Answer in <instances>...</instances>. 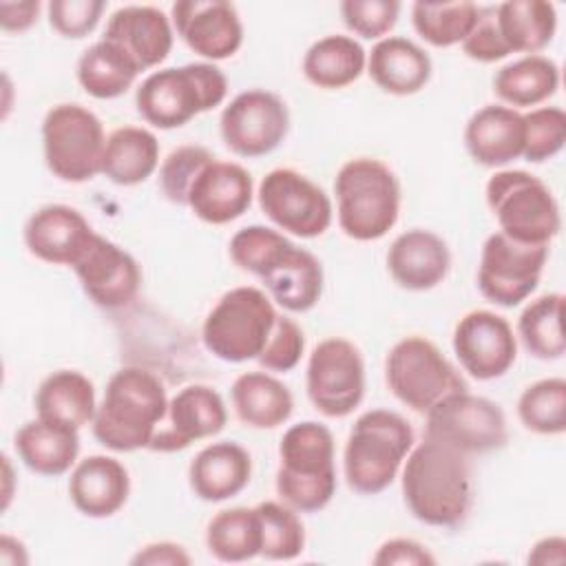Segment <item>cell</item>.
Segmentation results:
<instances>
[{"instance_id": "cb8c5ba5", "label": "cell", "mask_w": 566, "mask_h": 566, "mask_svg": "<svg viewBox=\"0 0 566 566\" xmlns=\"http://www.w3.org/2000/svg\"><path fill=\"white\" fill-rule=\"evenodd\" d=\"M464 146L471 159L486 168H502L522 157L524 117L504 104L478 108L464 126Z\"/></svg>"}, {"instance_id": "277c9868", "label": "cell", "mask_w": 566, "mask_h": 566, "mask_svg": "<svg viewBox=\"0 0 566 566\" xmlns=\"http://www.w3.org/2000/svg\"><path fill=\"white\" fill-rule=\"evenodd\" d=\"M336 219L354 241L382 239L400 214V181L376 157L347 159L334 179Z\"/></svg>"}, {"instance_id": "d590c367", "label": "cell", "mask_w": 566, "mask_h": 566, "mask_svg": "<svg viewBox=\"0 0 566 566\" xmlns=\"http://www.w3.org/2000/svg\"><path fill=\"white\" fill-rule=\"evenodd\" d=\"M142 71L113 42H93L77 60V82L95 99H115L124 95Z\"/></svg>"}, {"instance_id": "4fadbf2b", "label": "cell", "mask_w": 566, "mask_h": 566, "mask_svg": "<svg viewBox=\"0 0 566 566\" xmlns=\"http://www.w3.org/2000/svg\"><path fill=\"white\" fill-rule=\"evenodd\" d=\"M259 208L285 234L321 237L334 219L329 195L294 168L270 170L256 190Z\"/></svg>"}, {"instance_id": "f35d334b", "label": "cell", "mask_w": 566, "mask_h": 566, "mask_svg": "<svg viewBox=\"0 0 566 566\" xmlns=\"http://www.w3.org/2000/svg\"><path fill=\"white\" fill-rule=\"evenodd\" d=\"M475 2H424L411 4V24L416 33L431 46L447 49L462 44L478 20Z\"/></svg>"}, {"instance_id": "f5cc1de1", "label": "cell", "mask_w": 566, "mask_h": 566, "mask_svg": "<svg viewBox=\"0 0 566 566\" xmlns=\"http://www.w3.org/2000/svg\"><path fill=\"white\" fill-rule=\"evenodd\" d=\"M528 564H564L566 559V539L562 535H548L535 542L528 551Z\"/></svg>"}, {"instance_id": "e0dca14e", "label": "cell", "mask_w": 566, "mask_h": 566, "mask_svg": "<svg viewBox=\"0 0 566 566\" xmlns=\"http://www.w3.org/2000/svg\"><path fill=\"white\" fill-rule=\"evenodd\" d=\"M73 272L88 301L104 310L126 307L142 285L135 256L97 232L75 261Z\"/></svg>"}, {"instance_id": "ab89813d", "label": "cell", "mask_w": 566, "mask_h": 566, "mask_svg": "<svg viewBox=\"0 0 566 566\" xmlns=\"http://www.w3.org/2000/svg\"><path fill=\"white\" fill-rule=\"evenodd\" d=\"M517 418L526 431L562 436L566 431V380L551 376L528 385L517 398Z\"/></svg>"}, {"instance_id": "816d5d0a", "label": "cell", "mask_w": 566, "mask_h": 566, "mask_svg": "<svg viewBox=\"0 0 566 566\" xmlns=\"http://www.w3.org/2000/svg\"><path fill=\"white\" fill-rule=\"evenodd\" d=\"M40 9H42V4L38 0H18V2L2 0L0 2V27H2V31H7V33L29 31L38 22Z\"/></svg>"}, {"instance_id": "603a6c76", "label": "cell", "mask_w": 566, "mask_h": 566, "mask_svg": "<svg viewBox=\"0 0 566 566\" xmlns=\"http://www.w3.org/2000/svg\"><path fill=\"white\" fill-rule=\"evenodd\" d=\"M387 270L396 285L409 292H427L440 285L451 270L447 241L424 228L400 232L387 250Z\"/></svg>"}, {"instance_id": "7a4b0ae2", "label": "cell", "mask_w": 566, "mask_h": 566, "mask_svg": "<svg viewBox=\"0 0 566 566\" xmlns=\"http://www.w3.org/2000/svg\"><path fill=\"white\" fill-rule=\"evenodd\" d=\"M166 411L164 382L148 369L122 367L108 378L91 429L102 447L130 453L148 449Z\"/></svg>"}, {"instance_id": "5bb4252c", "label": "cell", "mask_w": 566, "mask_h": 566, "mask_svg": "<svg viewBox=\"0 0 566 566\" xmlns=\"http://www.w3.org/2000/svg\"><path fill=\"white\" fill-rule=\"evenodd\" d=\"M546 259L548 245H526L493 232L482 243L478 290L500 307H515L535 292Z\"/></svg>"}, {"instance_id": "e575fe53", "label": "cell", "mask_w": 566, "mask_h": 566, "mask_svg": "<svg viewBox=\"0 0 566 566\" xmlns=\"http://www.w3.org/2000/svg\"><path fill=\"white\" fill-rule=\"evenodd\" d=\"M495 22L511 53L535 55L553 42L557 11L546 0H509L495 4Z\"/></svg>"}, {"instance_id": "f6af8a7d", "label": "cell", "mask_w": 566, "mask_h": 566, "mask_svg": "<svg viewBox=\"0 0 566 566\" xmlns=\"http://www.w3.org/2000/svg\"><path fill=\"white\" fill-rule=\"evenodd\" d=\"M402 4L398 0H343V24L363 40H382L396 27Z\"/></svg>"}, {"instance_id": "f1b7e54d", "label": "cell", "mask_w": 566, "mask_h": 566, "mask_svg": "<svg viewBox=\"0 0 566 566\" xmlns=\"http://www.w3.org/2000/svg\"><path fill=\"white\" fill-rule=\"evenodd\" d=\"M33 407L35 418L80 431L95 418V387L77 369H57L38 385Z\"/></svg>"}, {"instance_id": "7bdbcfd3", "label": "cell", "mask_w": 566, "mask_h": 566, "mask_svg": "<svg viewBox=\"0 0 566 566\" xmlns=\"http://www.w3.org/2000/svg\"><path fill=\"white\" fill-rule=\"evenodd\" d=\"M212 159L214 155L206 146L197 144H186L170 150L159 166L161 195L175 206H186L195 179Z\"/></svg>"}, {"instance_id": "9a60e30c", "label": "cell", "mask_w": 566, "mask_h": 566, "mask_svg": "<svg viewBox=\"0 0 566 566\" xmlns=\"http://www.w3.org/2000/svg\"><path fill=\"white\" fill-rule=\"evenodd\" d=\"M287 130V104L265 88H248L234 95L219 117V133L226 148L248 159L276 150L285 142Z\"/></svg>"}, {"instance_id": "f907efd6", "label": "cell", "mask_w": 566, "mask_h": 566, "mask_svg": "<svg viewBox=\"0 0 566 566\" xmlns=\"http://www.w3.org/2000/svg\"><path fill=\"white\" fill-rule=\"evenodd\" d=\"M130 564L135 566H188L190 555L181 544L175 542H150L139 548Z\"/></svg>"}, {"instance_id": "7c38bea8", "label": "cell", "mask_w": 566, "mask_h": 566, "mask_svg": "<svg viewBox=\"0 0 566 566\" xmlns=\"http://www.w3.org/2000/svg\"><path fill=\"white\" fill-rule=\"evenodd\" d=\"M307 398L327 418L349 416L365 396V360L360 349L340 336L323 338L305 367Z\"/></svg>"}, {"instance_id": "52a82bcc", "label": "cell", "mask_w": 566, "mask_h": 566, "mask_svg": "<svg viewBox=\"0 0 566 566\" xmlns=\"http://www.w3.org/2000/svg\"><path fill=\"white\" fill-rule=\"evenodd\" d=\"M484 199L504 237L526 245H548L559 228V206L553 190L526 170H495L484 186Z\"/></svg>"}, {"instance_id": "f546056e", "label": "cell", "mask_w": 566, "mask_h": 566, "mask_svg": "<svg viewBox=\"0 0 566 566\" xmlns=\"http://www.w3.org/2000/svg\"><path fill=\"white\" fill-rule=\"evenodd\" d=\"M13 447L29 471L57 478L77 464L80 431L33 418L15 431Z\"/></svg>"}, {"instance_id": "bcb514c9", "label": "cell", "mask_w": 566, "mask_h": 566, "mask_svg": "<svg viewBox=\"0 0 566 566\" xmlns=\"http://www.w3.org/2000/svg\"><path fill=\"white\" fill-rule=\"evenodd\" d=\"M305 352V336L296 321L285 314H279L274 327L265 340V347L259 354V365L265 371L285 374L292 371Z\"/></svg>"}, {"instance_id": "d4e9b609", "label": "cell", "mask_w": 566, "mask_h": 566, "mask_svg": "<svg viewBox=\"0 0 566 566\" xmlns=\"http://www.w3.org/2000/svg\"><path fill=\"white\" fill-rule=\"evenodd\" d=\"M69 495L82 515L95 520L111 517L130 495L128 471L111 455H86L71 471Z\"/></svg>"}, {"instance_id": "8d00e7d4", "label": "cell", "mask_w": 566, "mask_h": 566, "mask_svg": "<svg viewBox=\"0 0 566 566\" xmlns=\"http://www.w3.org/2000/svg\"><path fill=\"white\" fill-rule=\"evenodd\" d=\"M564 294L548 292L533 298L517 318V332L522 347L539 360H559L566 352V338L562 329Z\"/></svg>"}, {"instance_id": "8fae6325", "label": "cell", "mask_w": 566, "mask_h": 566, "mask_svg": "<svg viewBox=\"0 0 566 566\" xmlns=\"http://www.w3.org/2000/svg\"><path fill=\"white\" fill-rule=\"evenodd\" d=\"M424 438L475 455L502 449L509 442V427L497 402L464 389L444 396L424 413Z\"/></svg>"}, {"instance_id": "4dcf8cb0", "label": "cell", "mask_w": 566, "mask_h": 566, "mask_svg": "<svg viewBox=\"0 0 566 566\" xmlns=\"http://www.w3.org/2000/svg\"><path fill=\"white\" fill-rule=\"evenodd\" d=\"M230 400L237 418L250 429H274L294 411V398L287 385L268 371H245L230 387Z\"/></svg>"}, {"instance_id": "83f0119b", "label": "cell", "mask_w": 566, "mask_h": 566, "mask_svg": "<svg viewBox=\"0 0 566 566\" xmlns=\"http://www.w3.org/2000/svg\"><path fill=\"white\" fill-rule=\"evenodd\" d=\"M268 296L285 312H310L323 294V265L305 248L292 243L261 276Z\"/></svg>"}, {"instance_id": "7dc6e473", "label": "cell", "mask_w": 566, "mask_h": 566, "mask_svg": "<svg viewBox=\"0 0 566 566\" xmlns=\"http://www.w3.org/2000/svg\"><path fill=\"white\" fill-rule=\"evenodd\" d=\"M104 11V0H51L46 4L51 29L69 40H80L93 33Z\"/></svg>"}, {"instance_id": "2e32d148", "label": "cell", "mask_w": 566, "mask_h": 566, "mask_svg": "<svg viewBox=\"0 0 566 566\" xmlns=\"http://www.w3.org/2000/svg\"><path fill=\"white\" fill-rule=\"evenodd\" d=\"M453 354L475 380L502 378L517 358V336L511 323L491 310L467 312L453 329Z\"/></svg>"}, {"instance_id": "7402d4cb", "label": "cell", "mask_w": 566, "mask_h": 566, "mask_svg": "<svg viewBox=\"0 0 566 566\" xmlns=\"http://www.w3.org/2000/svg\"><path fill=\"white\" fill-rule=\"evenodd\" d=\"M93 237L95 230L86 217L64 203L42 206L24 223L27 250L51 265L73 268Z\"/></svg>"}, {"instance_id": "60d3db41", "label": "cell", "mask_w": 566, "mask_h": 566, "mask_svg": "<svg viewBox=\"0 0 566 566\" xmlns=\"http://www.w3.org/2000/svg\"><path fill=\"white\" fill-rule=\"evenodd\" d=\"M254 509L261 524V557L272 562L296 559L305 548V526L298 511L276 500L259 502Z\"/></svg>"}, {"instance_id": "b9f144b4", "label": "cell", "mask_w": 566, "mask_h": 566, "mask_svg": "<svg viewBox=\"0 0 566 566\" xmlns=\"http://www.w3.org/2000/svg\"><path fill=\"white\" fill-rule=\"evenodd\" d=\"M290 245L292 241L281 230L252 223L232 234L228 252L243 272L261 276Z\"/></svg>"}, {"instance_id": "11a10c76", "label": "cell", "mask_w": 566, "mask_h": 566, "mask_svg": "<svg viewBox=\"0 0 566 566\" xmlns=\"http://www.w3.org/2000/svg\"><path fill=\"white\" fill-rule=\"evenodd\" d=\"M2 478H4V489H2V511H7L11 495H13V471H11V460L7 453H2Z\"/></svg>"}, {"instance_id": "484cf974", "label": "cell", "mask_w": 566, "mask_h": 566, "mask_svg": "<svg viewBox=\"0 0 566 566\" xmlns=\"http://www.w3.org/2000/svg\"><path fill=\"white\" fill-rule=\"evenodd\" d=\"M252 478L248 449L232 440L206 444L188 467V484L203 502H226L239 495Z\"/></svg>"}, {"instance_id": "5b68a950", "label": "cell", "mask_w": 566, "mask_h": 566, "mask_svg": "<svg viewBox=\"0 0 566 566\" xmlns=\"http://www.w3.org/2000/svg\"><path fill=\"white\" fill-rule=\"evenodd\" d=\"M228 77L214 62H190L153 71L135 93L142 119L159 130H172L192 117L223 104Z\"/></svg>"}, {"instance_id": "ac0fdd59", "label": "cell", "mask_w": 566, "mask_h": 566, "mask_svg": "<svg viewBox=\"0 0 566 566\" xmlns=\"http://www.w3.org/2000/svg\"><path fill=\"white\" fill-rule=\"evenodd\" d=\"M175 33L203 60L232 57L243 44L239 11L226 0H179L170 9Z\"/></svg>"}, {"instance_id": "1f68e13d", "label": "cell", "mask_w": 566, "mask_h": 566, "mask_svg": "<svg viewBox=\"0 0 566 566\" xmlns=\"http://www.w3.org/2000/svg\"><path fill=\"white\" fill-rule=\"evenodd\" d=\"M305 80L325 91H338L354 84L367 69V51L352 35L332 33L316 40L303 55Z\"/></svg>"}, {"instance_id": "8992f818", "label": "cell", "mask_w": 566, "mask_h": 566, "mask_svg": "<svg viewBox=\"0 0 566 566\" xmlns=\"http://www.w3.org/2000/svg\"><path fill=\"white\" fill-rule=\"evenodd\" d=\"M413 447L411 424L396 411L360 413L343 449V473L352 491L376 495L391 486Z\"/></svg>"}, {"instance_id": "30bf717a", "label": "cell", "mask_w": 566, "mask_h": 566, "mask_svg": "<svg viewBox=\"0 0 566 566\" xmlns=\"http://www.w3.org/2000/svg\"><path fill=\"white\" fill-rule=\"evenodd\" d=\"M389 391L409 409L427 413L444 396L464 391L467 382L451 360L424 336L400 338L385 358Z\"/></svg>"}, {"instance_id": "ee69618b", "label": "cell", "mask_w": 566, "mask_h": 566, "mask_svg": "<svg viewBox=\"0 0 566 566\" xmlns=\"http://www.w3.org/2000/svg\"><path fill=\"white\" fill-rule=\"evenodd\" d=\"M524 117V150L522 157L531 164H542L555 157L566 144V113L559 106H537Z\"/></svg>"}, {"instance_id": "681fc988", "label": "cell", "mask_w": 566, "mask_h": 566, "mask_svg": "<svg viewBox=\"0 0 566 566\" xmlns=\"http://www.w3.org/2000/svg\"><path fill=\"white\" fill-rule=\"evenodd\" d=\"M371 562L376 566H433L436 557L416 539L391 537L378 546Z\"/></svg>"}, {"instance_id": "3957f363", "label": "cell", "mask_w": 566, "mask_h": 566, "mask_svg": "<svg viewBox=\"0 0 566 566\" xmlns=\"http://www.w3.org/2000/svg\"><path fill=\"white\" fill-rule=\"evenodd\" d=\"M336 444L332 431L314 420L285 429L279 442L276 495L298 513L323 511L336 493Z\"/></svg>"}, {"instance_id": "836d02e7", "label": "cell", "mask_w": 566, "mask_h": 566, "mask_svg": "<svg viewBox=\"0 0 566 566\" xmlns=\"http://www.w3.org/2000/svg\"><path fill=\"white\" fill-rule=\"evenodd\" d=\"M559 88V66L546 55H522L493 75V93L504 106L531 108L544 104Z\"/></svg>"}, {"instance_id": "d6a6232c", "label": "cell", "mask_w": 566, "mask_h": 566, "mask_svg": "<svg viewBox=\"0 0 566 566\" xmlns=\"http://www.w3.org/2000/svg\"><path fill=\"white\" fill-rule=\"evenodd\" d=\"M159 166V142L144 126H119L106 137L102 175L117 186H137Z\"/></svg>"}, {"instance_id": "ffe728a7", "label": "cell", "mask_w": 566, "mask_h": 566, "mask_svg": "<svg viewBox=\"0 0 566 566\" xmlns=\"http://www.w3.org/2000/svg\"><path fill=\"white\" fill-rule=\"evenodd\" d=\"M252 197V175L237 161L214 157L195 179L186 208L206 223L223 226L248 212Z\"/></svg>"}, {"instance_id": "74e56055", "label": "cell", "mask_w": 566, "mask_h": 566, "mask_svg": "<svg viewBox=\"0 0 566 566\" xmlns=\"http://www.w3.org/2000/svg\"><path fill=\"white\" fill-rule=\"evenodd\" d=\"M208 553L226 564L248 562L261 555V524L256 509L232 506L219 511L206 528Z\"/></svg>"}, {"instance_id": "6da1fadb", "label": "cell", "mask_w": 566, "mask_h": 566, "mask_svg": "<svg viewBox=\"0 0 566 566\" xmlns=\"http://www.w3.org/2000/svg\"><path fill=\"white\" fill-rule=\"evenodd\" d=\"M402 464V500L418 522L453 528L467 520L473 504L469 455L424 438Z\"/></svg>"}, {"instance_id": "c3c4849f", "label": "cell", "mask_w": 566, "mask_h": 566, "mask_svg": "<svg viewBox=\"0 0 566 566\" xmlns=\"http://www.w3.org/2000/svg\"><path fill=\"white\" fill-rule=\"evenodd\" d=\"M462 53L475 62L491 64L511 55L509 46L504 44L497 22H495V4L480 7L478 20L469 35L462 40Z\"/></svg>"}, {"instance_id": "4316f807", "label": "cell", "mask_w": 566, "mask_h": 566, "mask_svg": "<svg viewBox=\"0 0 566 566\" xmlns=\"http://www.w3.org/2000/svg\"><path fill=\"white\" fill-rule=\"evenodd\" d=\"M367 73L371 82L398 97L420 93L431 80V57L413 40L387 35L367 53Z\"/></svg>"}, {"instance_id": "ba28073f", "label": "cell", "mask_w": 566, "mask_h": 566, "mask_svg": "<svg viewBox=\"0 0 566 566\" xmlns=\"http://www.w3.org/2000/svg\"><path fill=\"white\" fill-rule=\"evenodd\" d=\"M276 316L268 292L254 285L232 287L203 318V347L226 363L254 360L265 347Z\"/></svg>"}, {"instance_id": "d6986e66", "label": "cell", "mask_w": 566, "mask_h": 566, "mask_svg": "<svg viewBox=\"0 0 566 566\" xmlns=\"http://www.w3.org/2000/svg\"><path fill=\"white\" fill-rule=\"evenodd\" d=\"M228 422V409L221 394L208 385H188L168 400V411L155 431L148 449L172 453L197 440L221 433Z\"/></svg>"}, {"instance_id": "44dd1931", "label": "cell", "mask_w": 566, "mask_h": 566, "mask_svg": "<svg viewBox=\"0 0 566 566\" xmlns=\"http://www.w3.org/2000/svg\"><path fill=\"white\" fill-rule=\"evenodd\" d=\"M102 38L119 46L139 71H148L168 57L175 29L161 9L150 4H126L111 13Z\"/></svg>"}, {"instance_id": "9c48e42d", "label": "cell", "mask_w": 566, "mask_h": 566, "mask_svg": "<svg viewBox=\"0 0 566 566\" xmlns=\"http://www.w3.org/2000/svg\"><path fill=\"white\" fill-rule=\"evenodd\" d=\"M106 137L102 119L91 108L75 102L55 104L42 119L44 164L62 181H91L102 175Z\"/></svg>"}, {"instance_id": "db71d44e", "label": "cell", "mask_w": 566, "mask_h": 566, "mask_svg": "<svg viewBox=\"0 0 566 566\" xmlns=\"http://www.w3.org/2000/svg\"><path fill=\"white\" fill-rule=\"evenodd\" d=\"M0 562L7 564V566L29 564V555H27L24 544L18 537H13V535L2 533L0 535Z\"/></svg>"}]
</instances>
